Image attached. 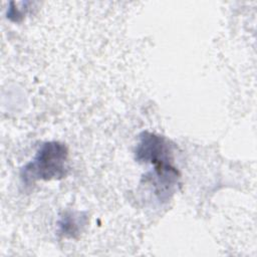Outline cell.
Masks as SVG:
<instances>
[{"mask_svg":"<svg viewBox=\"0 0 257 257\" xmlns=\"http://www.w3.org/2000/svg\"><path fill=\"white\" fill-rule=\"evenodd\" d=\"M67 152L63 145L51 142L43 145L35 159L24 168V180H50L65 175Z\"/></svg>","mask_w":257,"mask_h":257,"instance_id":"6da1fadb","label":"cell"}]
</instances>
